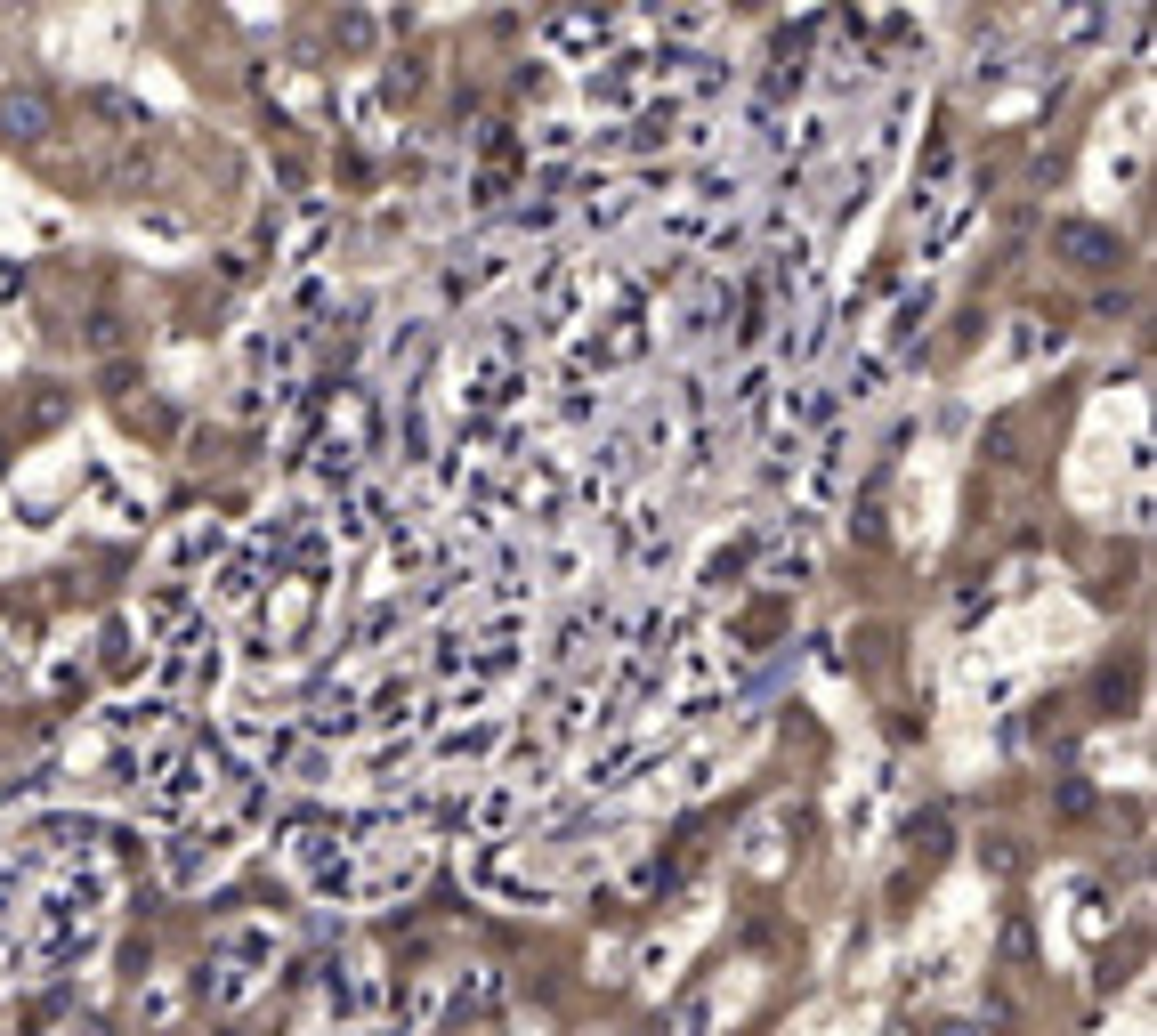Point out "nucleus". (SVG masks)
Here are the masks:
<instances>
[{"mask_svg":"<svg viewBox=\"0 0 1157 1036\" xmlns=\"http://www.w3.org/2000/svg\"><path fill=\"white\" fill-rule=\"evenodd\" d=\"M41 121H49V105H41V98H9V130H17V138H33Z\"/></svg>","mask_w":1157,"mask_h":1036,"instance_id":"nucleus-1","label":"nucleus"}]
</instances>
